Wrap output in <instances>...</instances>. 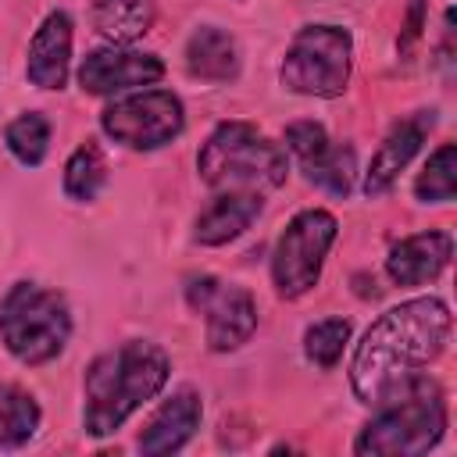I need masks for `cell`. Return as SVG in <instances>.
I'll use <instances>...</instances> for the list:
<instances>
[{
	"instance_id": "6da1fadb",
	"label": "cell",
	"mask_w": 457,
	"mask_h": 457,
	"mask_svg": "<svg viewBox=\"0 0 457 457\" xmlns=\"http://www.w3.org/2000/svg\"><path fill=\"white\" fill-rule=\"evenodd\" d=\"M450 307L439 296H414L386 311L357 343L350 361L353 396L368 407H378L425 368L450 343Z\"/></svg>"
},
{
	"instance_id": "7a4b0ae2",
	"label": "cell",
	"mask_w": 457,
	"mask_h": 457,
	"mask_svg": "<svg viewBox=\"0 0 457 457\" xmlns=\"http://www.w3.org/2000/svg\"><path fill=\"white\" fill-rule=\"evenodd\" d=\"M171 375V361L157 343L129 339L118 350L100 353L86 368L82 428L89 436H111L146 400H154Z\"/></svg>"
},
{
	"instance_id": "3957f363",
	"label": "cell",
	"mask_w": 457,
	"mask_h": 457,
	"mask_svg": "<svg viewBox=\"0 0 457 457\" xmlns=\"http://www.w3.org/2000/svg\"><path fill=\"white\" fill-rule=\"evenodd\" d=\"M443 428H446V396L436 378L418 375L378 403V414L353 439V453L414 457L432 450L443 439Z\"/></svg>"
},
{
	"instance_id": "277c9868",
	"label": "cell",
	"mask_w": 457,
	"mask_h": 457,
	"mask_svg": "<svg viewBox=\"0 0 457 457\" xmlns=\"http://www.w3.org/2000/svg\"><path fill=\"white\" fill-rule=\"evenodd\" d=\"M200 179L218 193H264L286 182V150L250 121H221L196 154Z\"/></svg>"
},
{
	"instance_id": "5b68a950",
	"label": "cell",
	"mask_w": 457,
	"mask_h": 457,
	"mask_svg": "<svg viewBox=\"0 0 457 457\" xmlns=\"http://www.w3.org/2000/svg\"><path fill=\"white\" fill-rule=\"evenodd\" d=\"M71 336V311L61 293L36 282H14L0 300V339L21 364L54 361Z\"/></svg>"
},
{
	"instance_id": "8992f818",
	"label": "cell",
	"mask_w": 457,
	"mask_h": 457,
	"mask_svg": "<svg viewBox=\"0 0 457 457\" xmlns=\"http://www.w3.org/2000/svg\"><path fill=\"white\" fill-rule=\"evenodd\" d=\"M353 68V39L339 25H303L278 64V82L300 96L332 100L346 89Z\"/></svg>"
},
{
	"instance_id": "52a82bcc",
	"label": "cell",
	"mask_w": 457,
	"mask_h": 457,
	"mask_svg": "<svg viewBox=\"0 0 457 457\" xmlns=\"http://www.w3.org/2000/svg\"><path fill=\"white\" fill-rule=\"evenodd\" d=\"M336 232H339V221L321 207L300 211L282 228V236L275 239V250H271V282H275L278 296L296 300L318 286L321 264H325L328 246L336 243Z\"/></svg>"
},
{
	"instance_id": "ba28073f",
	"label": "cell",
	"mask_w": 457,
	"mask_h": 457,
	"mask_svg": "<svg viewBox=\"0 0 457 457\" xmlns=\"http://www.w3.org/2000/svg\"><path fill=\"white\" fill-rule=\"evenodd\" d=\"M182 125H186L182 100L168 89L129 93L111 107H104L100 114V129L129 150H157L171 143L182 132Z\"/></svg>"
},
{
	"instance_id": "9c48e42d",
	"label": "cell",
	"mask_w": 457,
	"mask_h": 457,
	"mask_svg": "<svg viewBox=\"0 0 457 457\" xmlns=\"http://www.w3.org/2000/svg\"><path fill=\"white\" fill-rule=\"evenodd\" d=\"M186 300L207 321V346L214 353L239 350L257 328V303L246 289L225 286L214 275H196L186 286Z\"/></svg>"
},
{
	"instance_id": "30bf717a",
	"label": "cell",
	"mask_w": 457,
	"mask_h": 457,
	"mask_svg": "<svg viewBox=\"0 0 457 457\" xmlns=\"http://www.w3.org/2000/svg\"><path fill=\"white\" fill-rule=\"evenodd\" d=\"M286 146L296 154L307 182L321 186L332 196H346L353 189V175H357L353 146L328 139L325 125H318V121H293L286 129Z\"/></svg>"
},
{
	"instance_id": "8fae6325",
	"label": "cell",
	"mask_w": 457,
	"mask_h": 457,
	"mask_svg": "<svg viewBox=\"0 0 457 457\" xmlns=\"http://www.w3.org/2000/svg\"><path fill=\"white\" fill-rule=\"evenodd\" d=\"M161 75H164V61L157 54L118 50V46L93 50L79 64V86L86 93H96V96L125 93V89H143V86H154Z\"/></svg>"
},
{
	"instance_id": "7c38bea8",
	"label": "cell",
	"mask_w": 457,
	"mask_h": 457,
	"mask_svg": "<svg viewBox=\"0 0 457 457\" xmlns=\"http://www.w3.org/2000/svg\"><path fill=\"white\" fill-rule=\"evenodd\" d=\"M432 125H436L432 111H418V114H411V118H403V121H396L389 129V136L378 143V150H375V157H371V164L364 171V193L368 196H382L396 182V175L421 150V143L432 132Z\"/></svg>"
},
{
	"instance_id": "4fadbf2b",
	"label": "cell",
	"mask_w": 457,
	"mask_h": 457,
	"mask_svg": "<svg viewBox=\"0 0 457 457\" xmlns=\"http://www.w3.org/2000/svg\"><path fill=\"white\" fill-rule=\"evenodd\" d=\"M200 414H204V403L193 389H179L171 393L146 421V428L139 432V453L146 457H164V453H175L182 450L193 432L200 428Z\"/></svg>"
},
{
	"instance_id": "5bb4252c",
	"label": "cell",
	"mask_w": 457,
	"mask_h": 457,
	"mask_svg": "<svg viewBox=\"0 0 457 457\" xmlns=\"http://www.w3.org/2000/svg\"><path fill=\"white\" fill-rule=\"evenodd\" d=\"M71 64V18L64 11H50L29 43L25 75L39 89H61L68 82Z\"/></svg>"
},
{
	"instance_id": "9a60e30c",
	"label": "cell",
	"mask_w": 457,
	"mask_h": 457,
	"mask_svg": "<svg viewBox=\"0 0 457 457\" xmlns=\"http://www.w3.org/2000/svg\"><path fill=\"white\" fill-rule=\"evenodd\" d=\"M450 257H453V239L446 232H418L389 250L386 275L396 286H425L450 264Z\"/></svg>"
},
{
	"instance_id": "2e32d148",
	"label": "cell",
	"mask_w": 457,
	"mask_h": 457,
	"mask_svg": "<svg viewBox=\"0 0 457 457\" xmlns=\"http://www.w3.org/2000/svg\"><path fill=\"white\" fill-rule=\"evenodd\" d=\"M264 200L261 193H218L196 218V243L204 246H225L228 239L243 236L250 221L261 214Z\"/></svg>"
},
{
	"instance_id": "e0dca14e",
	"label": "cell",
	"mask_w": 457,
	"mask_h": 457,
	"mask_svg": "<svg viewBox=\"0 0 457 457\" xmlns=\"http://www.w3.org/2000/svg\"><path fill=\"white\" fill-rule=\"evenodd\" d=\"M182 61H186V71L204 82H228L239 75V46L225 29H214V25H200L186 39Z\"/></svg>"
},
{
	"instance_id": "ac0fdd59",
	"label": "cell",
	"mask_w": 457,
	"mask_h": 457,
	"mask_svg": "<svg viewBox=\"0 0 457 457\" xmlns=\"http://www.w3.org/2000/svg\"><path fill=\"white\" fill-rule=\"evenodd\" d=\"M93 25L111 43H132V39L150 32L154 4L150 0H96L93 4Z\"/></svg>"
},
{
	"instance_id": "d6986e66",
	"label": "cell",
	"mask_w": 457,
	"mask_h": 457,
	"mask_svg": "<svg viewBox=\"0 0 457 457\" xmlns=\"http://www.w3.org/2000/svg\"><path fill=\"white\" fill-rule=\"evenodd\" d=\"M39 403L29 389L14 386V382H4L0 386V446L4 450H14V446H25L36 428H39Z\"/></svg>"
},
{
	"instance_id": "ffe728a7",
	"label": "cell",
	"mask_w": 457,
	"mask_h": 457,
	"mask_svg": "<svg viewBox=\"0 0 457 457\" xmlns=\"http://www.w3.org/2000/svg\"><path fill=\"white\" fill-rule=\"evenodd\" d=\"M104 179H107V164H104V154L96 143H82L64 164V193L79 204L93 200L100 193Z\"/></svg>"
},
{
	"instance_id": "44dd1931",
	"label": "cell",
	"mask_w": 457,
	"mask_h": 457,
	"mask_svg": "<svg viewBox=\"0 0 457 457\" xmlns=\"http://www.w3.org/2000/svg\"><path fill=\"white\" fill-rule=\"evenodd\" d=\"M414 193L425 204H446V200H453V193H457V146L453 143H443L428 157L425 171L414 182Z\"/></svg>"
},
{
	"instance_id": "7402d4cb",
	"label": "cell",
	"mask_w": 457,
	"mask_h": 457,
	"mask_svg": "<svg viewBox=\"0 0 457 457\" xmlns=\"http://www.w3.org/2000/svg\"><path fill=\"white\" fill-rule=\"evenodd\" d=\"M4 143H7V150H11L21 164L36 168V164L46 157V146H50V121H46L43 114H36V111H29V114H21V118H14V121L7 125Z\"/></svg>"
},
{
	"instance_id": "603a6c76",
	"label": "cell",
	"mask_w": 457,
	"mask_h": 457,
	"mask_svg": "<svg viewBox=\"0 0 457 457\" xmlns=\"http://www.w3.org/2000/svg\"><path fill=\"white\" fill-rule=\"evenodd\" d=\"M350 343V321L346 318H325V321H314L307 332H303V353L311 364L318 368H336L343 350Z\"/></svg>"
}]
</instances>
